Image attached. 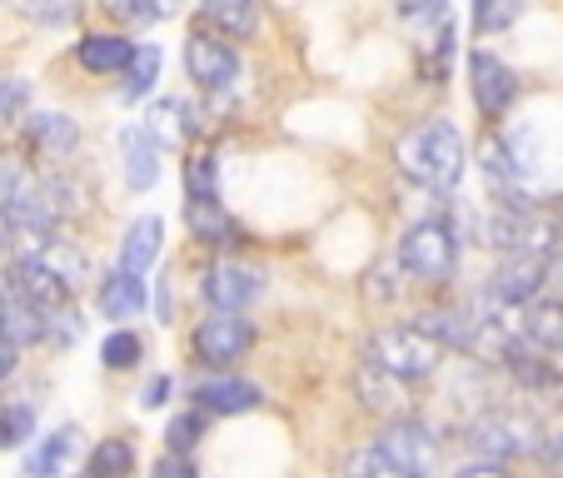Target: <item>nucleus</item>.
Here are the masks:
<instances>
[{
	"label": "nucleus",
	"instance_id": "obj_1",
	"mask_svg": "<svg viewBox=\"0 0 563 478\" xmlns=\"http://www.w3.org/2000/svg\"><path fill=\"white\" fill-rule=\"evenodd\" d=\"M394 165L405 180H415L419 190L429 194H459L464 185V170H468V145H464V130L454 125L449 115H429L419 120L415 130L394 140Z\"/></svg>",
	"mask_w": 563,
	"mask_h": 478
},
{
	"label": "nucleus",
	"instance_id": "obj_2",
	"mask_svg": "<svg viewBox=\"0 0 563 478\" xmlns=\"http://www.w3.org/2000/svg\"><path fill=\"white\" fill-rule=\"evenodd\" d=\"M394 269L409 285L429 289V294H449L464 269V240H459L449 214H424V220L405 224L394 240Z\"/></svg>",
	"mask_w": 563,
	"mask_h": 478
},
{
	"label": "nucleus",
	"instance_id": "obj_3",
	"mask_svg": "<svg viewBox=\"0 0 563 478\" xmlns=\"http://www.w3.org/2000/svg\"><path fill=\"white\" fill-rule=\"evenodd\" d=\"M394 15L409 35V55H415V75L429 90L449 86L459 55V21L454 0H394Z\"/></svg>",
	"mask_w": 563,
	"mask_h": 478
},
{
	"label": "nucleus",
	"instance_id": "obj_4",
	"mask_svg": "<svg viewBox=\"0 0 563 478\" xmlns=\"http://www.w3.org/2000/svg\"><path fill=\"white\" fill-rule=\"evenodd\" d=\"M539 438H543V424L519 404H489L459 424L464 454L478 458V464H499V468L533 458L539 454Z\"/></svg>",
	"mask_w": 563,
	"mask_h": 478
},
{
	"label": "nucleus",
	"instance_id": "obj_5",
	"mask_svg": "<svg viewBox=\"0 0 563 478\" xmlns=\"http://www.w3.org/2000/svg\"><path fill=\"white\" fill-rule=\"evenodd\" d=\"M449 354L439 349L434 340H424V334L415 330V324H379V330L364 334V364H374L379 374H389V379H399L405 389H415V383H429L439 369H444Z\"/></svg>",
	"mask_w": 563,
	"mask_h": 478
},
{
	"label": "nucleus",
	"instance_id": "obj_6",
	"mask_svg": "<svg viewBox=\"0 0 563 478\" xmlns=\"http://www.w3.org/2000/svg\"><path fill=\"white\" fill-rule=\"evenodd\" d=\"M374 448L384 454V464L399 478H439L444 474V429L434 419H424L419 409L394 414L379 424Z\"/></svg>",
	"mask_w": 563,
	"mask_h": 478
},
{
	"label": "nucleus",
	"instance_id": "obj_7",
	"mask_svg": "<svg viewBox=\"0 0 563 478\" xmlns=\"http://www.w3.org/2000/svg\"><path fill=\"white\" fill-rule=\"evenodd\" d=\"M255 344H260V324L250 314H220V309H210V314H200L190 324V359L205 374H234L255 354Z\"/></svg>",
	"mask_w": 563,
	"mask_h": 478
},
{
	"label": "nucleus",
	"instance_id": "obj_8",
	"mask_svg": "<svg viewBox=\"0 0 563 478\" xmlns=\"http://www.w3.org/2000/svg\"><path fill=\"white\" fill-rule=\"evenodd\" d=\"M180 60H185V80L205 96V105L230 100L234 90H240V75H245V55H240V45L220 41V35L205 31V25H190Z\"/></svg>",
	"mask_w": 563,
	"mask_h": 478
},
{
	"label": "nucleus",
	"instance_id": "obj_9",
	"mask_svg": "<svg viewBox=\"0 0 563 478\" xmlns=\"http://www.w3.org/2000/svg\"><path fill=\"white\" fill-rule=\"evenodd\" d=\"M269 289V269L245 255H214L195 275V294L200 304L220 309V314H250Z\"/></svg>",
	"mask_w": 563,
	"mask_h": 478
},
{
	"label": "nucleus",
	"instance_id": "obj_10",
	"mask_svg": "<svg viewBox=\"0 0 563 478\" xmlns=\"http://www.w3.org/2000/svg\"><path fill=\"white\" fill-rule=\"evenodd\" d=\"M464 75H468V96H474V110L484 115V125L494 130L499 120H509V110L519 105V96H523L519 70H514L499 51L474 45V51L464 55Z\"/></svg>",
	"mask_w": 563,
	"mask_h": 478
},
{
	"label": "nucleus",
	"instance_id": "obj_11",
	"mask_svg": "<svg viewBox=\"0 0 563 478\" xmlns=\"http://www.w3.org/2000/svg\"><path fill=\"white\" fill-rule=\"evenodd\" d=\"M21 145L35 159V170H70V159L86 145V130L65 110H31L21 120Z\"/></svg>",
	"mask_w": 563,
	"mask_h": 478
},
{
	"label": "nucleus",
	"instance_id": "obj_12",
	"mask_svg": "<svg viewBox=\"0 0 563 478\" xmlns=\"http://www.w3.org/2000/svg\"><path fill=\"white\" fill-rule=\"evenodd\" d=\"M190 409H200L205 419H234V414H255L265 409V389L245 374H195L190 379Z\"/></svg>",
	"mask_w": 563,
	"mask_h": 478
},
{
	"label": "nucleus",
	"instance_id": "obj_13",
	"mask_svg": "<svg viewBox=\"0 0 563 478\" xmlns=\"http://www.w3.org/2000/svg\"><path fill=\"white\" fill-rule=\"evenodd\" d=\"M543 289H549V265L539 255H499L489 279H484V294L499 309H509V314H519L533 299H543Z\"/></svg>",
	"mask_w": 563,
	"mask_h": 478
},
{
	"label": "nucleus",
	"instance_id": "obj_14",
	"mask_svg": "<svg viewBox=\"0 0 563 478\" xmlns=\"http://www.w3.org/2000/svg\"><path fill=\"white\" fill-rule=\"evenodd\" d=\"M185 234L195 240V249L205 255H245L250 230L245 220L230 210L224 200H205V204H185Z\"/></svg>",
	"mask_w": 563,
	"mask_h": 478
},
{
	"label": "nucleus",
	"instance_id": "obj_15",
	"mask_svg": "<svg viewBox=\"0 0 563 478\" xmlns=\"http://www.w3.org/2000/svg\"><path fill=\"white\" fill-rule=\"evenodd\" d=\"M140 125L159 149H190L205 140V105H195L185 96H155Z\"/></svg>",
	"mask_w": 563,
	"mask_h": 478
},
{
	"label": "nucleus",
	"instance_id": "obj_16",
	"mask_svg": "<svg viewBox=\"0 0 563 478\" xmlns=\"http://www.w3.org/2000/svg\"><path fill=\"white\" fill-rule=\"evenodd\" d=\"M80 464H86V438L75 424L35 434L31 454H25V474L35 478H80Z\"/></svg>",
	"mask_w": 563,
	"mask_h": 478
},
{
	"label": "nucleus",
	"instance_id": "obj_17",
	"mask_svg": "<svg viewBox=\"0 0 563 478\" xmlns=\"http://www.w3.org/2000/svg\"><path fill=\"white\" fill-rule=\"evenodd\" d=\"M115 149H120V180H125V190H135V194L155 190L159 170H165V149H159L155 140L145 135V125H140V120L120 125Z\"/></svg>",
	"mask_w": 563,
	"mask_h": 478
},
{
	"label": "nucleus",
	"instance_id": "obj_18",
	"mask_svg": "<svg viewBox=\"0 0 563 478\" xmlns=\"http://www.w3.org/2000/svg\"><path fill=\"white\" fill-rule=\"evenodd\" d=\"M205 31H214L220 41L240 45V41H260L265 31V0H195Z\"/></svg>",
	"mask_w": 563,
	"mask_h": 478
},
{
	"label": "nucleus",
	"instance_id": "obj_19",
	"mask_svg": "<svg viewBox=\"0 0 563 478\" xmlns=\"http://www.w3.org/2000/svg\"><path fill=\"white\" fill-rule=\"evenodd\" d=\"M135 35L125 31H80L70 45V60L80 65L86 75H100V80H110V75H120L130 65V55H135Z\"/></svg>",
	"mask_w": 563,
	"mask_h": 478
},
{
	"label": "nucleus",
	"instance_id": "obj_20",
	"mask_svg": "<svg viewBox=\"0 0 563 478\" xmlns=\"http://www.w3.org/2000/svg\"><path fill=\"white\" fill-rule=\"evenodd\" d=\"M159 255H165V220H159V214H135V220L120 230L115 269L145 279V269H155Z\"/></svg>",
	"mask_w": 563,
	"mask_h": 478
},
{
	"label": "nucleus",
	"instance_id": "obj_21",
	"mask_svg": "<svg viewBox=\"0 0 563 478\" xmlns=\"http://www.w3.org/2000/svg\"><path fill=\"white\" fill-rule=\"evenodd\" d=\"M96 309L100 319H110V324H130V319H140L150 309V289L140 275H125V269H110V275H100L96 285Z\"/></svg>",
	"mask_w": 563,
	"mask_h": 478
},
{
	"label": "nucleus",
	"instance_id": "obj_22",
	"mask_svg": "<svg viewBox=\"0 0 563 478\" xmlns=\"http://www.w3.org/2000/svg\"><path fill=\"white\" fill-rule=\"evenodd\" d=\"M180 185H185V204H205V200H220L224 190V155L220 145H190L180 159Z\"/></svg>",
	"mask_w": 563,
	"mask_h": 478
},
{
	"label": "nucleus",
	"instance_id": "obj_23",
	"mask_svg": "<svg viewBox=\"0 0 563 478\" xmlns=\"http://www.w3.org/2000/svg\"><path fill=\"white\" fill-rule=\"evenodd\" d=\"M519 340L549 359H563V299L543 294L529 309H519Z\"/></svg>",
	"mask_w": 563,
	"mask_h": 478
},
{
	"label": "nucleus",
	"instance_id": "obj_24",
	"mask_svg": "<svg viewBox=\"0 0 563 478\" xmlns=\"http://www.w3.org/2000/svg\"><path fill=\"white\" fill-rule=\"evenodd\" d=\"M159 75H165V51H159L155 41H140L135 55H130V65L120 70V86H115V100L120 105H140V100L155 96Z\"/></svg>",
	"mask_w": 563,
	"mask_h": 478
},
{
	"label": "nucleus",
	"instance_id": "obj_25",
	"mask_svg": "<svg viewBox=\"0 0 563 478\" xmlns=\"http://www.w3.org/2000/svg\"><path fill=\"white\" fill-rule=\"evenodd\" d=\"M354 393H360V404L374 409V414L394 419V414H409V389L399 379H389V374H379L374 364L360 359V369H354Z\"/></svg>",
	"mask_w": 563,
	"mask_h": 478
},
{
	"label": "nucleus",
	"instance_id": "obj_26",
	"mask_svg": "<svg viewBox=\"0 0 563 478\" xmlns=\"http://www.w3.org/2000/svg\"><path fill=\"white\" fill-rule=\"evenodd\" d=\"M135 438L130 434H106L90 444L86 464H80V478H135Z\"/></svg>",
	"mask_w": 563,
	"mask_h": 478
},
{
	"label": "nucleus",
	"instance_id": "obj_27",
	"mask_svg": "<svg viewBox=\"0 0 563 478\" xmlns=\"http://www.w3.org/2000/svg\"><path fill=\"white\" fill-rule=\"evenodd\" d=\"M0 340L15 344V349H45V324L41 314H35L31 304H21V299H0Z\"/></svg>",
	"mask_w": 563,
	"mask_h": 478
},
{
	"label": "nucleus",
	"instance_id": "obj_28",
	"mask_svg": "<svg viewBox=\"0 0 563 478\" xmlns=\"http://www.w3.org/2000/svg\"><path fill=\"white\" fill-rule=\"evenodd\" d=\"M35 434H41V414L31 399H0V454L31 448Z\"/></svg>",
	"mask_w": 563,
	"mask_h": 478
},
{
	"label": "nucleus",
	"instance_id": "obj_29",
	"mask_svg": "<svg viewBox=\"0 0 563 478\" xmlns=\"http://www.w3.org/2000/svg\"><path fill=\"white\" fill-rule=\"evenodd\" d=\"M145 334L130 330V324H120V330H110L106 340H100V369L106 374H135L140 364H145Z\"/></svg>",
	"mask_w": 563,
	"mask_h": 478
},
{
	"label": "nucleus",
	"instance_id": "obj_30",
	"mask_svg": "<svg viewBox=\"0 0 563 478\" xmlns=\"http://www.w3.org/2000/svg\"><path fill=\"white\" fill-rule=\"evenodd\" d=\"M210 438V419L200 409H175L165 419V454H180V458H195V448Z\"/></svg>",
	"mask_w": 563,
	"mask_h": 478
},
{
	"label": "nucleus",
	"instance_id": "obj_31",
	"mask_svg": "<svg viewBox=\"0 0 563 478\" xmlns=\"http://www.w3.org/2000/svg\"><path fill=\"white\" fill-rule=\"evenodd\" d=\"M15 11L35 25V31H70L86 15V0H15Z\"/></svg>",
	"mask_w": 563,
	"mask_h": 478
},
{
	"label": "nucleus",
	"instance_id": "obj_32",
	"mask_svg": "<svg viewBox=\"0 0 563 478\" xmlns=\"http://www.w3.org/2000/svg\"><path fill=\"white\" fill-rule=\"evenodd\" d=\"M35 185H41V170L31 159H21L15 149H0V214L11 210L15 200H25Z\"/></svg>",
	"mask_w": 563,
	"mask_h": 478
},
{
	"label": "nucleus",
	"instance_id": "obj_33",
	"mask_svg": "<svg viewBox=\"0 0 563 478\" xmlns=\"http://www.w3.org/2000/svg\"><path fill=\"white\" fill-rule=\"evenodd\" d=\"M529 0H468V15H474V31L478 35H504L523 21Z\"/></svg>",
	"mask_w": 563,
	"mask_h": 478
},
{
	"label": "nucleus",
	"instance_id": "obj_34",
	"mask_svg": "<svg viewBox=\"0 0 563 478\" xmlns=\"http://www.w3.org/2000/svg\"><path fill=\"white\" fill-rule=\"evenodd\" d=\"M31 100H35V86L25 75H0V135L31 115Z\"/></svg>",
	"mask_w": 563,
	"mask_h": 478
},
{
	"label": "nucleus",
	"instance_id": "obj_35",
	"mask_svg": "<svg viewBox=\"0 0 563 478\" xmlns=\"http://www.w3.org/2000/svg\"><path fill=\"white\" fill-rule=\"evenodd\" d=\"M340 478H399V474L384 464V454L374 444H354L340 458Z\"/></svg>",
	"mask_w": 563,
	"mask_h": 478
},
{
	"label": "nucleus",
	"instance_id": "obj_36",
	"mask_svg": "<svg viewBox=\"0 0 563 478\" xmlns=\"http://www.w3.org/2000/svg\"><path fill=\"white\" fill-rule=\"evenodd\" d=\"M185 5H190V0H120L125 21H135V25H165V21H175Z\"/></svg>",
	"mask_w": 563,
	"mask_h": 478
},
{
	"label": "nucleus",
	"instance_id": "obj_37",
	"mask_svg": "<svg viewBox=\"0 0 563 478\" xmlns=\"http://www.w3.org/2000/svg\"><path fill=\"white\" fill-rule=\"evenodd\" d=\"M175 389H180L175 374H150L145 389H140V409H145V414H159L165 404H175Z\"/></svg>",
	"mask_w": 563,
	"mask_h": 478
},
{
	"label": "nucleus",
	"instance_id": "obj_38",
	"mask_svg": "<svg viewBox=\"0 0 563 478\" xmlns=\"http://www.w3.org/2000/svg\"><path fill=\"white\" fill-rule=\"evenodd\" d=\"M533 464L543 468V478H563V429H543Z\"/></svg>",
	"mask_w": 563,
	"mask_h": 478
},
{
	"label": "nucleus",
	"instance_id": "obj_39",
	"mask_svg": "<svg viewBox=\"0 0 563 478\" xmlns=\"http://www.w3.org/2000/svg\"><path fill=\"white\" fill-rule=\"evenodd\" d=\"M150 304H155L159 324H175V319H180V309H175V279H170V269L155 279V294H150Z\"/></svg>",
	"mask_w": 563,
	"mask_h": 478
},
{
	"label": "nucleus",
	"instance_id": "obj_40",
	"mask_svg": "<svg viewBox=\"0 0 563 478\" xmlns=\"http://www.w3.org/2000/svg\"><path fill=\"white\" fill-rule=\"evenodd\" d=\"M150 478H205L200 464L195 458H180V454H159L155 468H150Z\"/></svg>",
	"mask_w": 563,
	"mask_h": 478
},
{
	"label": "nucleus",
	"instance_id": "obj_41",
	"mask_svg": "<svg viewBox=\"0 0 563 478\" xmlns=\"http://www.w3.org/2000/svg\"><path fill=\"white\" fill-rule=\"evenodd\" d=\"M449 478H514V474H509V468H499V464H478V458H464V464H459Z\"/></svg>",
	"mask_w": 563,
	"mask_h": 478
},
{
	"label": "nucleus",
	"instance_id": "obj_42",
	"mask_svg": "<svg viewBox=\"0 0 563 478\" xmlns=\"http://www.w3.org/2000/svg\"><path fill=\"white\" fill-rule=\"evenodd\" d=\"M15 374H21V349L0 340V389H5V383H11Z\"/></svg>",
	"mask_w": 563,
	"mask_h": 478
},
{
	"label": "nucleus",
	"instance_id": "obj_43",
	"mask_svg": "<svg viewBox=\"0 0 563 478\" xmlns=\"http://www.w3.org/2000/svg\"><path fill=\"white\" fill-rule=\"evenodd\" d=\"M0 259H5V224H0Z\"/></svg>",
	"mask_w": 563,
	"mask_h": 478
},
{
	"label": "nucleus",
	"instance_id": "obj_44",
	"mask_svg": "<svg viewBox=\"0 0 563 478\" xmlns=\"http://www.w3.org/2000/svg\"><path fill=\"white\" fill-rule=\"evenodd\" d=\"M15 478H35V474H25V468H21V474H15Z\"/></svg>",
	"mask_w": 563,
	"mask_h": 478
},
{
	"label": "nucleus",
	"instance_id": "obj_45",
	"mask_svg": "<svg viewBox=\"0 0 563 478\" xmlns=\"http://www.w3.org/2000/svg\"><path fill=\"white\" fill-rule=\"evenodd\" d=\"M0 299H5V289H0Z\"/></svg>",
	"mask_w": 563,
	"mask_h": 478
}]
</instances>
